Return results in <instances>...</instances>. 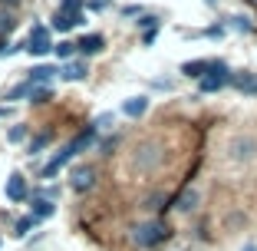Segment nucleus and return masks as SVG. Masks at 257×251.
I'll return each instance as SVG.
<instances>
[{
    "label": "nucleus",
    "mask_w": 257,
    "mask_h": 251,
    "mask_svg": "<svg viewBox=\"0 0 257 251\" xmlns=\"http://www.w3.org/2000/svg\"><path fill=\"white\" fill-rule=\"evenodd\" d=\"M86 73H89V69H86L83 63H66V66L60 69L63 79H86Z\"/></svg>",
    "instance_id": "14"
},
{
    "label": "nucleus",
    "mask_w": 257,
    "mask_h": 251,
    "mask_svg": "<svg viewBox=\"0 0 257 251\" xmlns=\"http://www.w3.org/2000/svg\"><path fill=\"white\" fill-rule=\"evenodd\" d=\"M20 0H0V7H17Z\"/></svg>",
    "instance_id": "26"
},
{
    "label": "nucleus",
    "mask_w": 257,
    "mask_h": 251,
    "mask_svg": "<svg viewBox=\"0 0 257 251\" xmlns=\"http://www.w3.org/2000/svg\"><path fill=\"white\" fill-rule=\"evenodd\" d=\"M250 4H254V7H257V0H250Z\"/></svg>",
    "instance_id": "29"
},
{
    "label": "nucleus",
    "mask_w": 257,
    "mask_h": 251,
    "mask_svg": "<svg viewBox=\"0 0 257 251\" xmlns=\"http://www.w3.org/2000/svg\"><path fill=\"white\" fill-rule=\"evenodd\" d=\"M244 251H257V248H254V244H247V248H244Z\"/></svg>",
    "instance_id": "28"
},
{
    "label": "nucleus",
    "mask_w": 257,
    "mask_h": 251,
    "mask_svg": "<svg viewBox=\"0 0 257 251\" xmlns=\"http://www.w3.org/2000/svg\"><path fill=\"white\" fill-rule=\"evenodd\" d=\"M102 43H106V40L99 37V33H89V37H83L79 43H76V50H79V53H99Z\"/></svg>",
    "instance_id": "10"
},
{
    "label": "nucleus",
    "mask_w": 257,
    "mask_h": 251,
    "mask_svg": "<svg viewBox=\"0 0 257 251\" xmlns=\"http://www.w3.org/2000/svg\"><path fill=\"white\" fill-rule=\"evenodd\" d=\"M92 185H96V172H92L89 165H79V169L73 172V189H76V192H89Z\"/></svg>",
    "instance_id": "5"
},
{
    "label": "nucleus",
    "mask_w": 257,
    "mask_h": 251,
    "mask_svg": "<svg viewBox=\"0 0 257 251\" xmlns=\"http://www.w3.org/2000/svg\"><path fill=\"white\" fill-rule=\"evenodd\" d=\"M92 136H96V126H89V129H86V132H79V136H76V139H73V142H69V145H66V149H60V152H56V155H53V159L46 162V165H43V172H40V179H53V175H56V172H60V169H63V165H66V162H69V159H73V155H76V152H79V149H86V145H89V142H92Z\"/></svg>",
    "instance_id": "1"
},
{
    "label": "nucleus",
    "mask_w": 257,
    "mask_h": 251,
    "mask_svg": "<svg viewBox=\"0 0 257 251\" xmlns=\"http://www.w3.org/2000/svg\"><path fill=\"white\" fill-rule=\"evenodd\" d=\"M231 83V73H208V76L201 79V93H218V90H224V86Z\"/></svg>",
    "instance_id": "7"
},
{
    "label": "nucleus",
    "mask_w": 257,
    "mask_h": 251,
    "mask_svg": "<svg viewBox=\"0 0 257 251\" xmlns=\"http://www.w3.org/2000/svg\"><path fill=\"white\" fill-rule=\"evenodd\" d=\"M231 86L244 96H257V73H231Z\"/></svg>",
    "instance_id": "4"
},
{
    "label": "nucleus",
    "mask_w": 257,
    "mask_h": 251,
    "mask_svg": "<svg viewBox=\"0 0 257 251\" xmlns=\"http://www.w3.org/2000/svg\"><path fill=\"white\" fill-rule=\"evenodd\" d=\"M50 139H53V136H50V132H43V136L30 139V155H37L40 149H46V145H50Z\"/></svg>",
    "instance_id": "20"
},
{
    "label": "nucleus",
    "mask_w": 257,
    "mask_h": 251,
    "mask_svg": "<svg viewBox=\"0 0 257 251\" xmlns=\"http://www.w3.org/2000/svg\"><path fill=\"white\" fill-rule=\"evenodd\" d=\"M208 4H214V0H208Z\"/></svg>",
    "instance_id": "30"
},
{
    "label": "nucleus",
    "mask_w": 257,
    "mask_h": 251,
    "mask_svg": "<svg viewBox=\"0 0 257 251\" xmlns=\"http://www.w3.org/2000/svg\"><path fill=\"white\" fill-rule=\"evenodd\" d=\"M254 149H257V142H254V139H237V142L231 145L234 159H250V155H254Z\"/></svg>",
    "instance_id": "11"
},
{
    "label": "nucleus",
    "mask_w": 257,
    "mask_h": 251,
    "mask_svg": "<svg viewBox=\"0 0 257 251\" xmlns=\"http://www.w3.org/2000/svg\"><path fill=\"white\" fill-rule=\"evenodd\" d=\"M79 7H83V0H63V4H60V10H63V14H69V17H83V14H79Z\"/></svg>",
    "instance_id": "21"
},
{
    "label": "nucleus",
    "mask_w": 257,
    "mask_h": 251,
    "mask_svg": "<svg viewBox=\"0 0 257 251\" xmlns=\"http://www.w3.org/2000/svg\"><path fill=\"white\" fill-rule=\"evenodd\" d=\"M7 198L10 202H23V198H27V179H23L20 172L7 179Z\"/></svg>",
    "instance_id": "6"
},
{
    "label": "nucleus",
    "mask_w": 257,
    "mask_h": 251,
    "mask_svg": "<svg viewBox=\"0 0 257 251\" xmlns=\"http://www.w3.org/2000/svg\"><path fill=\"white\" fill-rule=\"evenodd\" d=\"M195 205H198V192L195 189H185L182 195L175 198V208H178V212H191Z\"/></svg>",
    "instance_id": "12"
},
{
    "label": "nucleus",
    "mask_w": 257,
    "mask_h": 251,
    "mask_svg": "<svg viewBox=\"0 0 257 251\" xmlns=\"http://www.w3.org/2000/svg\"><path fill=\"white\" fill-rule=\"evenodd\" d=\"M208 66H211V60H188L182 66V73L191 76V79H204V76H208Z\"/></svg>",
    "instance_id": "8"
},
{
    "label": "nucleus",
    "mask_w": 257,
    "mask_h": 251,
    "mask_svg": "<svg viewBox=\"0 0 257 251\" xmlns=\"http://www.w3.org/2000/svg\"><path fill=\"white\" fill-rule=\"evenodd\" d=\"M76 23H83V17H69V14H63V10L53 14V27L56 30H69V27H76Z\"/></svg>",
    "instance_id": "16"
},
{
    "label": "nucleus",
    "mask_w": 257,
    "mask_h": 251,
    "mask_svg": "<svg viewBox=\"0 0 257 251\" xmlns=\"http://www.w3.org/2000/svg\"><path fill=\"white\" fill-rule=\"evenodd\" d=\"M14 27H17V20L7 14V10H0V37H4V33H10Z\"/></svg>",
    "instance_id": "22"
},
{
    "label": "nucleus",
    "mask_w": 257,
    "mask_h": 251,
    "mask_svg": "<svg viewBox=\"0 0 257 251\" xmlns=\"http://www.w3.org/2000/svg\"><path fill=\"white\" fill-rule=\"evenodd\" d=\"M4 116H10V109H0V119H4Z\"/></svg>",
    "instance_id": "27"
},
{
    "label": "nucleus",
    "mask_w": 257,
    "mask_h": 251,
    "mask_svg": "<svg viewBox=\"0 0 257 251\" xmlns=\"http://www.w3.org/2000/svg\"><path fill=\"white\" fill-rule=\"evenodd\" d=\"M168 238V228L162 225V221H149V225H139L136 235H132V241L139 244V248H155V244H162Z\"/></svg>",
    "instance_id": "2"
},
{
    "label": "nucleus",
    "mask_w": 257,
    "mask_h": 251,
    "mask_svg": "<svg viewBox=\"0 0 257 251\" xmlns=\"http://www.w3.org/2000/svg\"><path fill=\"white\" fill-rule=\"evenodd\" d=\"M53 46H50V33H46V27H33L30 30V40H27V53L30 56H43L50 53Z\"/></svg>",
    "instance_id": "3"
},
{
    "label": "nucleus",
    "mask_w": 257,
    "mask_h": 251,
    "mask_svg": "<svg viewBox=\"0 0 257 251\" xmlns=\"http://www.w3.org/2000/svg\"><path fill=\"white\" fill-rule=\"evenodd\" d=\"M23 136H27V129H23V126H17V129H10V139H14V142H20Z\"/></svg>",
    "instance_id": "24"
},
{
    "label": "nucleus",
    "mask_w": 257,
    "mask_h": 251,
    "mask_svg": "<svg viewBox=\"0 0 257 251\" xmlns=\"http://www.w3.org/2000/svg\"><path fill=\"white\" fill-rule=\"evenodd\" d=\"M53 53L60 56V60H69V56L76 53V43H69V40H63L60 46H53Z\"/></svg>",
    "instance_id": "19"
},
{
    "label": "nucleus",
    "mask_w": 257,
    "mask_h": 251,
    "mask_svg": "<svg viewBox=\"0 0 257 251\" xmlns=\"http://www.w3.org/2000/svg\"><path fill=\"white\" fill-rule=\"evenodd\" d=\"M33 93V83H17L14 90L7 93V99H23V96H30Z\"/></svg>",
    "instance_id": "18"
},
{
    "label": "nucleus",
    "mask_w": 257,
    "mask_h": 251,
    "mask_svg": "<svg viewBox=\"0 0 257 251\" xmlns=\"http://www.w3.org/2000/svg\"><path fill=\"white\" fill-rule=\"evenodd\" d=\"M145 106H149V99H145V96H132L125 106H122V113H125V116H142Z\"/></svg>",
    "instance_id": "15"
},
{
    "label": "nucleus",
    "mask_w": 257,
    "mask_h": 251,
    "mask_svg": "<svg viewBox=\"0 0 257 251\" xmlns=\"http://www.w3.org/2000/svg\"><path fill=\"white\" fill-rule=\"evenodd\" d=\"M53 212H56V205L50 202V198H33V205H30V215H33V218L43 221V218H50Z\"/></svg>",
    "instance_id": "9"
},
{
    "label": "nucleus",
    "mask_w": 257,
    "mask_h": 251,
    "mask_svg": "<svg viewBox=\"0 0 257 251\" xmlns=\"http://www.w3.org/2000/svg\"><path fill=\"white\" fill-rule=\"evenodd\" d=\"M37 221H40V218H33V215L20 218V221H17V235H20V238H23V235H30V231L37 228Z\"/></svg>",
    "instance_id": "17"
},
{
    "label": "nucleus",
    "mask_w": 257,
    "mask_h": 251,
    "mask_svg": "<svg viewBox=\"0 0 257 251\" xmlns=\"http://www.w3.org/2000/svg\"><path fill=\"white\" fill-rule=\"evenodd\" d=\"M56 73H60V69H53V66H33L30 69V83H50Z\"/></svg>",
    "instance_id": "13"
},
{
    "label": "nucleus",
    "mask_w": 257,
    "mask_h": 251,
    "mask_svg": "<svg viewBox=\"0 0 257 251\" xmlns=\"http://www.w3.org/2000/svg\"><path fill=\"white\" fill-rule=\"evenodd\" d=\"M234 27H237V30H250V23L244 20V17H234Z\"/></svg>",
    "instance_id": "25"
},
{
    "label": "nucleus",
    "mask_w": 257,
    "mask_h": 251,
    "mask_svg": "<svg viewBox=\"0 0 257 251\" xmlns=\"http://www.w3.org/2000/svg\"><path fill=\"white\" fill-rule=\"evenodd\" d=\"M30 99H33V103H46V99H50V90H46V86H33Z\"/></svg>",
    "instance_id": "23"
}]
</instances>
